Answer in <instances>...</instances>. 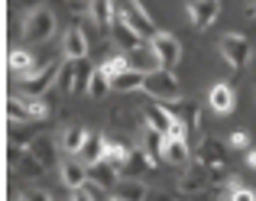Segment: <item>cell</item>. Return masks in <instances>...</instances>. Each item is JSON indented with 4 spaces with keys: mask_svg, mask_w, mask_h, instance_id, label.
I'll use <instances>...</instances> for the list:
<instances>
[{
    "mask_svg": "<svg viewBox=\"0 0 256 201\" xmlns=\"http://www.w3.org/2000/svg\"><path fill=\"white\" fill-rule=\"evenodd\" d=\"M227 146H230V150H250V133L246 130H234L230 136H227Z\"/></svg>",
    "mask_w": 256,
    "mask_h": 201,
    "instance_id": "31",
    "label": "cell"
},
{
    "mask_svg": "<svg viewBox=\"0 0 256 201\" xmlns=\"http://www.w3.org/2000/svg\"><path fill=\"white\" fill-rule=\"evenodd\" d=\"M20 201H52V195L46 188H30V192H20Z\"/></svg>",
    "mask_w": 256,
    "mask_h": 201,
    "instance_id": "32",
    "label": "cell"
},
{
    "mask_svg": "<svg viewBox=\"0 0 256 201\" xmlns=\"http://www.w3.org/2000/svg\"><path fill=\"white\" fill-rule=\"evenodd\" d=\"M62 56L65 58H88V36L82 26H68L62 36Z\"/></svg>",
    "mask_w": 256,
    "mask_h": 201,
    "instance_id": "17",
    "label": "cell"
},
{
    "mask_svg": "<svg viewBox=\"0 0 256 201\" xmlns=\"http://www.w3.org/2000/svg\"><path fill=\"white\" fill-rule=\"evenodd\" d=\"M75 156H82L88 166H91V162H98V159H104V136H100V133H88L84 146L75 152Z\"/></svg>",
    "mask_w": 256,
    "mask_h": 201,
    "instance_id": "28",
    "label": "cell"
},
{
    "mask_svg": "<svg viewBox=\"0 0 256 201\" xmlns=\"http://www.w3.org/2000/svg\"><path fill=\"white\" fill-rule=\"evenodd\" d=\"M56 32V13L49 6H32L23 20V42H46Z\"/></svg>",
    "mask_w": 256,
    "mask_h": 201,
    "instance_id": "2",
    "label": "cell"
},
{
    "mask_svg": "<svg viewBox=\"0 0 256 201\" xmlns=\"http://www.w3.org/2000/svg\"><path fill=\"white\" fill-rule=\"evenodd\" d=\"M126 65H130V58H126V56H110L104 65H100V72H104L107 78H114V75H120V72H124Z\"/></svg>",
    "mask_w": 256,
    "mask_h": 201,
    "instance_id": "30",
    "label": "cell"
},
{
    "mask_svg": "<svg viewBox=\"0 0 256 201\" xmlns=\"http://www.w3.org/2000/svg\"><path fill=\"white\" fill-rule=\"evenodd\" d=\"M110 198L114 201H146L150 198V188H146L140 178H120V182L114 185Z\"/></svg>",
    "mask_w": 256,
    "mask_h": 201,
    "instance_id": "19",
    "label": "cell"
},
{
    "mask_svg": "<svg viewBox=\"0 0 256 201\" xmlns=\"http://www.w3.org/2000/svg\"><path fill=\"white\" fill-rule=\"evenodd\" d=\"M88 140V126L84 124H68L62 133H58V143H62V152H78Z\"/></svg>",
    "mask_w": 256,
    "mask_h": 201,
    "instance_id": "26",
    "label": "cell"
},
{
    "mask_svg": "<svg viewBox=\"0 0 256 201\" xmlns=\"http://www.w3.org/2000/svg\"><path fill=\"white\" fill-rule=\"evenodd\" d=\"M143 91L150 98L156 100H166V104H172V100L182 98V88H178V78L172 75V68H156V72H146V84Z\"/></svg>",
    "mask_w": 256,
    "mask_h": 201,
    "instance_id": "3",
    "label": "cell"
},
{
    "mask_svg": "<svg viewBox=\"0 0 256 201\" xmlns=\"http://www.w3.org/2000/svg\"><path fill=\"white\" fill-rule=\"evenodd\" d=\"M88 16L98 26H107V30H110L114 16H117V0H88Z\"/></svg>",
    "mask_w": 256,
    "mask_h": 201,
    "instance_id": "24",
    "label": "cell"
},
{
    "mask_svg": "<svg viewBox=\"0 0 256 201\" xmlns=\"http://www.w3.org/2000/svg\"><path fill=\"white\" fill-rule=\"evenodd\" d=\"M208 104H211L214 114H230L234 107H237V91L230 88V84H214L211 91H208Z\"/></svg>",
    "mask_w": 256,
    "mask_h": 201,
    "instance_id": "18",
    "label": "cell"
},
{
    "mask_svg": "<svg viewBox=\"0 0 256 201\" xmlns=\"http://www.w3.org/2000/svg\"><path fill=\"white\" fill-rule=\"evenodd\" d=\"M143 117H146V124L156 126V130H162L166 136H169L172 126H175V114L169 110V104H166V100H156V98L143 107Z\"/></svg>",
    "mask_w": 256,
    "mask_h": 201,
    "instance_id": "15",
    "label": "cell"
},
{
    "mask_svg": "<svg viewBox=\"0 0 256 201\" xmlns=\"http://www.w3.org/2000/svg\"><path fill=\"white\" fill-rule=\"evenodd\" d=\"M133 152H136V150H130L126 143H120V140H110V136H104V159H110V162L117 166V169H126V166H130Z\"/></svg>",
    "mask_w": 256,
    "mask_h": 201,
    "instance_id": "25",
    "label": "cell"
},
{
    "mask_svg": "<svg viewBox=\"0 0 256 201\" xmlns=\"http://www.w3.org/2000/svg\"><path fill=\"white\" fill-rule=\"evenodd\" d=\"M246 166L256 172V146H250V150H246Z\"/></svg>",
    "mask_w": 256,
    "mask_h": 201,
    "instance_id": "34",
    "label": "cell"
},
{
    "mask_svg": "<svg viewBox=\"0 0 256 201\" xmlns=\"http://www.w3.org/2000/svg\"><path fill=\"white\" fill-rule=\"evenodd\" d=\"M150 46H152V52H156L159 68H175V65H178V58H182V42L172 36V32H162V30H159L156 36L150 39Z\"/></svg>",
    "mask_w": 256,
    "mask_h": 201,
    "instance_id": "8",
    "label": "cell"
},
{
    "mask_svg": "<svg viewBox=\"0 0 256 201\" xmlns=\"http://www.w3.org/2000/svg\"><path fill=\"white\" fill-rule=\"evenodd\" d=\"M246 13H250V16H256V0L250 4V10H246Z\"/></svg>",
    "mask_w": 256,
    "mask_h": 201,
    "instance_id": "35",
    "label": "cell"
},
{
    "mask_svg": "<svg viewBox=\"0 0 256 201\" xmlns=\"http://www.w3.org/2000/svg\"><path fill=\"white\" fill-rule=\"evenodd\" d=\"M227 156H230V146H227L224 140H214V136H204V140H201V162L211 169L214 178H224Z\"/></svg>",
    "mask_w": 256,
    "mask_h": 201,
    "instance_id": "7",
    "label": "cell"
},
{
    "mask_svg": "<svg viewBox=\"0 0 256 201\" xmlns=\"http://www.w3.org/2000/svg\"><path fill=\"white\" fill-rule=\"evenodd\" d=\"M211 178H214L211 169L198 159L194 166H185V176L178 178V192H182V195H201V192H208Z\"/></svg>",
    "mask_w": 256,
    "mask_h": 201,
    "instance_id": "11",
    "label": "cell"
},
{
    "mask_svg": "<svg viewBox=\"0 0 256 201\" xmlns=\"http://www.w3.org/2000/svg\"><path fill=\"white\" fill-rule=\"evenodd\" d=\"M220 56H224V62L230 65L234 72H244L246 62H250V56H253V42L244 32H227V36L220 39Z\"/></svg>",
    "mask_w": 256,
    "mask_h": 201,
    "instance_id": "5",
    "label": "cell"
},
{
    "mask_svg": "<svg viewBox=\"0 0 256 201\" xmlns=\"http://www.w3.org/2000/svg\"><path fill=\"white\" fill-rule=\"evenodd\" d=\"M110 84H114V91H117V94H133V91H143V84H146V72H143V68H136V65H126L120 75H114V78H110Z\"/></svg>",
    "mask_w": 256,
    "mask_h": 201,
    "instance_id": "16",
    "label": "cell"
},
{
    "mask_svg": "<svg viewBox=\"0 0 256 201\" xmlns=\"http://www.w3.org/2000/svg\"><path fill=\"white\" fill-rule=\"evenodd\" d=\"M220 13V0H188V20L198 30H211Z\"/></svg>",
    "mask_w": 256,
    "mask_h": 201,
    "instance_id": "14",
    "label": "cell"
},
{
    "mask_svg": "<svg viewBox=\"0 0 256 201\" xmlns=\"http://www.w3.org/2000/svg\"><path fill=\"white\" fill-rule=\"evenodd\" d=\"M62 62H65V56L46 62L42 68H36L30 78H23V82H20V91H23V94H46V91L58 82V75H62Z\"/></svg>",
    "mask_w": 256,
    "mask_h": 201,
    "instance_id": "6",
    "label": "cell"
},
{
    "mask_svg": "<svg viewBox=\"0 0 256 201\" xmlns=\"http://www.w3.org/2000/svg\"><path fill=\"white\" fill-rule=\"evenodd\" d=\"M188 159H192V150H188V140L185 136H169V140H166L162 162H169V166H188Z\"/></svg>",
    "mask_w": 256,
    "mask_h": 201,
    "instance_id": "22",
    "label": "cell"
},
{
    "mask_svg": "<svg viewBox=\"0 0 256 201\" xmlns=\"http://www.w3.org/2000/svg\"><path fill=\"white\" fill-rule=\"evenodd\" d=\"M36 68H39V65L32 62V56H30L26 49H13V52H10V72L20 78V82H23V78H30Z\"/></svg>",
    "mask_w": 256,
    "mask_h": 201,
    "instance_id": "27",
    "label": "cell"
},
{
    "mask_svg": "<svg viewBox=\"0 0 256 201\" xmlns=\"http://www.w3.org/2000/svg\"><path fill=\"white\" fill-rule=\"evenodd\" d=\"M114 91V84H110V78L100 72V65L91 72V82H88V98H94V100H100V98H107Z\"/></svg>",
    "mask_w": 256,
    "mask_h": 201,
    "instance_id": "29",
    "label": "cell"
},
{
    "mask_svg": "<svg viewBox=\"0 0 256 201\" xmlns=\"http://www.w3.org/2000/svg\"><path fill=\"white\" fill-rule=\"evenodd\" d=\"M49 100L46 94H23L20 91V98H10L6 100V114H10V124H36V120H46L49 117Z\"/></svg>",
    "mask_w": 256,
    "mask_h": 201,
    "instance_id": "1",
    "label": "cell"
},
{
    "mask_svg": "<svg viewBox=\"0 0 256 201\" xmlns=\"http://www.w3.org/2000/svg\"><path fill=\"white\" fill-rule=\"evenodd\" d=\"M110 36H114V42H117L124 52H136L140 46H143V39H146L120 10H117V16H114V23H110Z\"/></svg>",
    "mask_w": 256,
    "mask_h": 201,
    "instance_id": "9",
    "label": "cell"
},
{
    "mask_svg": "<svg viewBox=\"0 0 256 201\" xmlns=\"http://www.w3.org/2000/svg\"><path fill=\"white\" fill-rule=\"evenodd\" d=\"M65 6H68L72 13H88V0H68Z\"/></svg>",
    "mask_w": 256,
    "mask_h": 201,
    "instance_id": "33",
    "label": "cell"
},
{
    "mask_svg": "<svg viewBox=\"0 0 256 201\" xmlns=\"http://www.w3.org/2000/svg\"><path fill=\"white\" fill-rule=\"evenodd\" d=\"M10 162H16V169H20V176L23 178H39L46 172V166L39 162L36 156H32L30 150H23V152H16V146L10 150Z\"/></svg>",
    "mask_w": 256,
    "mask_h": 201,
    "instance_id": "21",
    "label": "cell"
},
{
    "mask_svg": "<svg viewBox=\"0 0 256 201\" xmlns=\"http://www.w3.org/2000/svg\"><path fill=\"white\" fill-rule=\"evenodd\" d=\"M166 133L162 130H156V126H150L146 124L143 130H140V150H146L150 156H156V159H162V150H166Z\"/></svg>",
    "mask_w": 256,
    "mask_h": 201,
    "instance_id": "23",
    "label": "cell"
},
{
    "mask_svg": "<svg viewBox=\"0 0 256 201\" xmlns=\"http://www.w3.org/2000/svg\"><path fill=\"white\" fill-rule=\"evenodd\" d=\"M26 150L32 152V156L39 159V162L46 166V169H52V166H58L62 159H58V152H62V143H58L56 136H46V133H36L32 136V143L26 146Z\"/></svg>",
    "mask_w": 256,
    "mask_h": 201,
    "instance_id": "13",
    "label": "cell"
},
{
    "mask_svg": "<svg viewBox=\"0 0 256 201\" xmlns=\"http://www.w3.org/2000/svg\"><path fill=\"white\" fill-rule=\"evenodd\" d=\"M91 65L84 58H65L62 62V75H58V84H62L65 94H88V82H91Z\"/></svg>",
    "mask_w": 256,
    "mask_h": 201,
    "instance_id": "4",
    "label": "cell"
},
{
    "mask_svg": "<svg viewBox=\"0 0 256 201\" xmlns=\"http://www.w3.org/2000/svg\"><path fill=\"white\" fill-rule=\"evenodd\" d=\"M58 178H62V185L68 192L78 188V185H84L88 178H91L88 176V162L82 156H75V152H65V159L58 162Z\"/></svg>",
    "mask_w": 256,
    "mask_h": 201,
    "instance_id": "12",
    "label": "cell"
},
{
    "mask_svg": "<svg viewBox=\"0 0 256 201\" xmlns=\"http://www.w3.org/2000/svg\"><path fill=\"white\" fill-rule=\"evenodd\" d=\"M117 166L110 162V159H98V162H91L88 166V176L94 178V182L100 185V188H107V192H114V185L120 182V176H117Z\"/></svg>",
    "mask_w": 256,
    "mask_h": 201,
    "instance_id": "20",
    "label": "cell"
},
{
    "mask_svg": "<svg viewBox=\"0 0 256 201\" xmlns=\"http://www.w3.org/2000/svg\"><path fill=\"white\" fill-rule=\"evenodd\" d=\"M117 10L124 13V16L130 20V23L136 26V30L143 32L146 39H152V36H156V32H159V30H156V20L150 16V10H146V6L140 4V0H124V4H120V0H117Z\"/></svg>",
    "mask_w": 256,
    "mask_h": 201,
    "instance_id": "10",
    "label": "cell"
}]
</instances>
